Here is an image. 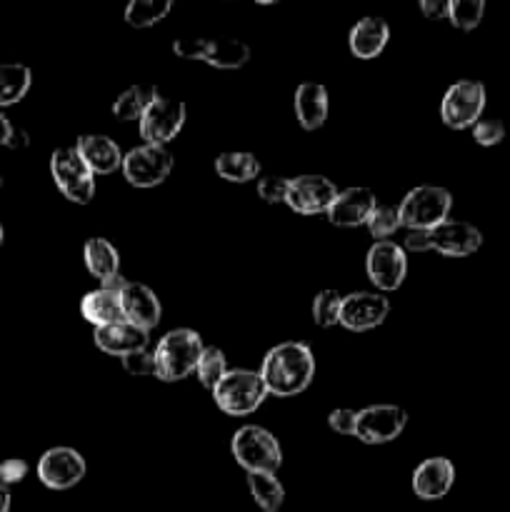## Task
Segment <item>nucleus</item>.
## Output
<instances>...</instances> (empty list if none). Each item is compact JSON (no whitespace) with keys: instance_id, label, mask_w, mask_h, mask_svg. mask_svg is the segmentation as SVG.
<instances>
[{"instance_id":"27","label":"nucleus","mask_w":510,"mask_h":512,"mask_svg":"<svg viewBox=\"0 0 510 512\" xmlns=\"http://www.w3.org/2000/svg\"><path fill=\"white\" fill-rule=\"evenodd\" d=\"M215 173L228 183H250L260 178V160L253 153H220L215 158Z\"/></svg>"},{"instance_id":"34","label":"nucleus","mask_w":510,"mask_h":512,"mask_svg":"<svg viewBox=\"0 0 510 512\" xmlns=\"http://www.w3.org/2000/svg\"><path fill=\"white\" fill-rule=\"evenodd\" d=\"M365 228L370 230V235L375 238V243H380V240L390 238V235L395 233L398 228H403L400 225V215H398V208H390V205H378V208L370 213L368 223H365Z\"/></svg>"},{"instance_id":"8","label":"nucleus","mask_w":510,"mask_h":512,"mask_svg":"<svg viewBox=\"0 0 510 512\" xmlns=\"http://www.w3.org/2000/svg\"><path fill=\"white\" fill-rule=\"evenodd\" d=\"M120 170L133 188H155L168 180L170 170H173V153L163 145L143 143L123 155Z\"/></svg>"},{"instance_id":"25","label":"nucleus","mask_w":510,"mask_h":512,"mask_svg":"<svg viewBox=\"0 0 510 512\" xmlns=\"http://www.w3.org/2000/svg\"><path fill=\"white\" fill-rule=\"evenodd\" d=\"M205 65L218 70H238L248 65L250 60V45L238 38H205L203 48Z\"/></svg>"},{"instance_id":"5","label":"nucleus","mask_w":510,"mask_h":512,"mask_svg":"<svg viewBox=\"0 0 510 512\" xmlns=\"http://www.w3.org/2000/svg\"><path fill=\"white\" fill-rule=\"evenodd\" d=\"M230 453L245 473H275L283 463L280 443L273 433L260 425H243L240 430H235L233 440H230Z\"/></svg>"},{"instance_id":"30","label":"nucleus","mask_w":510,"mask_h":512,"mask_svg":"<svg viewBox=\"0 0 510 512\" xmlns=\"http://www.w3.org/2000/svg\"><path fill=\"white\" fill-rule=\"evenodd\" d=\"M170 10H173L170 0H130L125 8V23L140 30L153 28L160 20L168 18Z\"/></svg>"},{"instance_id":"33","label":"nucleus","mask_w":510,"mask_h":512,"mask_svg":"<svg viewBox=\"0 0 510 512\" xmlns=\"http://www.w3.org/2000/svg\"><path fill=\"white\" fill-rule=\"evenodd\" d=\"M485 15L483 0H450L448 20L458 30H475Z\"/></svg>"},{"instance_id":"3","label":"nucleus","mask_w":510,"mask_h":512,"mask_svg":"<svg viewBox=\"0 0 510 512\" xmlns=\"http://www.w3.org/2000/svg\"><path fill=\"white\" fill-rule=\"evenodd\" d=\"M268 388H265L263 378L255 370L235 368L225 373V378L215 385L213 400L225 415L233 418H245V415L255 413L260 405L268 398Z\"/></svg>"},{"instance_id":"26","label":"nucleus","mask_w":510,"mask_h":512,"mask_svg":"<svg viewBox=\"0 0 510 512\" xmlns=\"http://www.w3.org/2000/svg\"><path fill=\"white\" fill-rule=\"evenodd\" d=\"M158 88L155 85H130L128 90H123V93L115 98L113 103V115L118 120H123V123H128V120H138L145 115V110L153 105V100L158 98Z\"/></svg>"},{"instance_id":"23","label":"nucleus","mask_w":510,"mask_h":512,"mask_svg":"<svg viewBox=\"0 0 510 512\" xmlns=\"http://www.w3.org/2000/svg\"><path fill=\"white\" fill-rule=\"evenodd\" d=\"M390 40V25L383 18H363L350 28L348 45L350 53L360 60H370L385 50Z\"/></svg>"},{"instance_id":"29","label":"nucleus","mask_w":510,"mask_h":512,"mask_svg":"<svg viewBox=\"0 0 510 512\" xmlns=\"http://www.w3.org/2000/svg\"><path fill=\"white\" fill-rule=\"evenodd\" d=\"M248 490L260 510L278 512L283 508L285 488L275 473H248Z\"/></svg>"},{"instance_id":"20","label":"nucleus","mask_w":510,"mask_h":512,"mask_svg":"<svg viewBox=\"0 0 510 512\" xmlns=\"http://www.w3.org/2000/svg\"><path fill=\"white\" fill-rule=\"evenodd\" d=\"M75 150L80 153V158L85 160L90 170L95 175H110L123 165V153H120L118 143L108 135L98 133H85L75 140Z\"/></svg>"},{"instance_id":"42","label":"nucleus","mask_w":510,"mask_h":512,"mask_svg":"<svg viewBox=\"0 0 510 512\" xmlns=\"http://www.w3.org/2000/svg\"><path fill=\"white\" fill-rule=\"evenodd\" d=\"M403 250H410V253H428V250H433L430 248V230H410Z\"/></svg>"},{"instance_id":"1","label":"nucleus","mask_w":510,"mask_h":512,"mask_svg":"<svg viewBox=\"0 0 510 512\" xmlns=\"http://www.w3.org/2000/svg\"><path fill=\"white\" fill-rule=\"evenodd\" d=\"M260 378L270 395L293 398L308 390L315 378V355L305 343H280L265 353L260 365Z\"/></svg>"},{"instance_id":"32","label":"nucleus","mask_w":510,"mask_h":512,"mask_svg":"<svg viewBox=\"0 0 510 512\" xmlns=\"http://www.w3.org/2000/svg\"><path fill=\"white\" fill-rule=\"evenodd\" d=\"M340 308H343V295L338 290H320L313 298V320L320 328H335L340 325Z\"/></svg>"},{"instance_id":"16","label":"nucleus","mask_w":510,"mask_h":512,"mask_svg":"<svg viewBox=\"0 0 510 512\" xmlns=\"http://www.w3.org/2000/svg\"><path fill=\"white\" fill-rule=\"evenodd\" d=\"M120 293V305H123V318L125 323L135 325V328L150 330L160 323V315H163V308H160V300L155 295V290H150L148 285L143 283H125Z\"/></svg>"},{"instance_id":"21","label":"nucleus","mask_w":510,"mask_h":512,"mask_svg":"<svg viewBox=\"0 0 510 512\" xmlns=\"http://www.w3.org/2000/svg\"><path fill=\"white\" fill-rule=\"evenodd\" d=\"M93 340L103 353L115 355V358H125V355L138 353V350H148V330L135 328V325L125 323V320L123 323L105 325V328H95Z\"/></svg>"},{"instance_id":"24","label":"nucleus","mask_w":510,"mask_h":512,"mask_svg":"<svg viewBox=\"0 0 510 512\" xmlns=\"http://www.w3.org/2000/svg\"><path fill=\"white\" fill-rule=\"evenodd\" d=\"M80 313L93 328H105V325L123 323V305H120V293L110 288L90 290L80 300Z\"/></svg>"},{"instance_id":"2","label":"nucleus","mask_w":510,"mask_h":512,"mask_svg":"<svg viewBox=\"0 0 510 512\" xmlns=\"http://www.w3.org/2000/svg\"><path fill=\"white\" fill-rule=\"evenodd\" d=\"M203 350V338L193 328L170 330L158 340L153 350L155 378L163 383H178V380L188 378L190 373H195V365H198Z\"/></svg>"},{"instance_id":"18","label":"nucleus","mask_w":510,"mask_h":512,"mask_svg":"<svg viewBox=\"0 0 510 512\" xmlns=\"http://www.w3.org/2000/svg\"><path fill=\"white\" fill-rule=\"evenodd\" d=\"M85 268L93 278L103 283V288L120 290L128 280L120 278V253L110 240L90 238L83 248Z\"/></svg>"},{"instance_id":"17","label":"nucleus","mask_w":510,"mask_h":512,"mask_svg":"<svg viewBox=\"0 0 510 512\" xmlns=\"http://www.w3.org/2000/svg\"><path fill=\"white\" fill-rule=\"evenodd\" d=\"M378 208V198L370 188H345L340 190L335 203L330 205L328 220L335 228H358L368 223L370 213Z\"/></svg>"},{"instance_id":"45","label":"nucleus","mask_w":510,"mask_h":512,"mask_svg":"<svg viewBox=\"0 0 510 512\" xmlns=\"http://www.w3.org/2000/svg\"><path fill=\"white\" fill-rule=\"evenodd\" d=\"M10 490L8 488H0V512H10Z\"/></svg>"},{"instance_id":"37","label":"nucleus","mask_w":510,"mask_h":512,"mask_svg":"<svg viewBox=\"0 0 510 512\" xmlns=\"http://www.w3.org/2000/svg\"><path fill=\"white\" fill-rule=\"evenodd\" d=\"M125 373L130 375H155V358L150 350H138V353H130L125 358H120Z\"/></svg>"},{"instance_id":"41","label":"nucleus","mask_w":510,"mask_h":512,"mask_svg":"<svg viewBox=\"0 0 510 512\" xmlns=\"http://www.w3.org/2000/svg\"><path fill=\"white\" fill-rule=\"evenodd\" d=\"M450 0H420V13L428 20H448Z\"/></svg>"},{"instance_id":"31","label":"nucleus","mask_w":510,"mask_h":512,"mask_svg":"<svg viewBox=\"0 0 510 512\" xmlns=\"http://www.w3.org/2000/svg\"><path fill=\"white\" fill-rule=\"evenodd\" d=\"M225 373H228V360H225V353L220 348H215V345H208V348L203 350V355H200L198 365H195V375H198V380L203 383V388H208L210 393H213L215 385L225 378Z\"/></svg>"},{"instance_id":"39","label":"nucleus","mask_w":510,"mask_h":512,"mask_svg":"<svg viewBox=\"0 0 510 512\" xmlns=\"http://www.w3.org/2000/svg\"><path fill=\"white\" fill-rule=\"evenodd\" d=\"M203 48L205 38H200V35H185V38H178L173 43V53L185 60H200L203 58Z\"/></svg>"},{"instance_id":"13","label":"nucleus","mask_w":510,"mask_h":512,"mask_svg":"<svg viewBox=\"0 0 510 512\" xmlns=\"http://www.w3.org/2000/svg\"><path fill=\"white\" fill-rule=\"evenodd\" d=\"M85 458L75 448H50L38 460V480L50 490H70L85 478Z\"/></svg>"},{"instance_id":"46","label":"nucleus","mask_w":510,"mask_h":512,"mask_svg":"<svg viewBox=\"0 0 510 512\" xmlns=\"http://www.w3.org/2000/svg\"><path fill=\"white\" fill-rule=\"evenodd\" d=\"M3 238H5V230H3V225H0V245H3Z\"/></svg>"},{"instance_id":"19","label":"nucleus","mask_w":510,"mask_h":512,"mask_svg":"<svg viewBox=\"0 0 510 512\" xmlns=\"http://www.w3.org/2000/svg\"><path fill=\"white\" fill-rule=\"evenodd\" d=\"M455 483V465L448 458H428L413 470V493L420 500H440Z\"/></svg>"},{"instance_id":"10","label":"nucleus","mask_w":510,"mask_h":512,"mask_svg":"<svg viewBox=\"0 0 510 512\" xmlns=\"http://www.w3.org/2000/svg\"><path fill=\"white\" fill-rule=\"evenodd\" d=\"M408 425V413L400 405H368L358 410L355 420V438L365 445H388Z\"/></svg>"},{"instance_id":"38","label":"nucleus","mask_w":510,"mask_h":512,"mask_svg":"<svg viewBox=\"0 0 510 512\" xmlns=\"http://www.w3.org/2000/svg\"><path fill=\"white\" fill-rule=\"evenodd\" d=\"M25 475H28V463L20 458H10L0 463V488H8V485L23 483Z\"/></svg>"},{"instance_id":"35","label":"nucleus","mask_w":510,"mask_h":512,"mask_svg":"<svg viewBox=\"0 0 510 512\" xmlns=\"http://www.w3.org/2000/svg\"><path fill=\"white\" fill-rule=\"evenodd\" d=\"M470 130H473L475 143L483 145V148H493L505 140V125L498 118H480Z\"/></svg>"},{"instance_id":"43","label":"nucleus","mask_w":510,"mask_h":512,"mask_svg":"<svg viewBox=\"0 0 510 512\" xmlns=\"http://www.w3.org/2000/svg\"><path fill=\"white\" fill-rule=\"evenodd\" d=\"M28 145H30V135L25 133V130L13 128V135H10V140H8V145H5V148L23 150V148H28Z\"/></svg>"},{"instance_id":"11","label":"nucleus","mask_w":510,"mask_h":512,"mask_svg":"<svg viewBox=\"0 0 510 512\" xmlns=\"http://www.w3.org/2000/svg\"><path fill=\"white\" fill-rule=\"evenodd\" d=\"M338 193L340 190L335 188L333 180H328L325 175L305 173L298 175V178H290L285 205L300 215H328Z\"/></svg>"},{"instance_id":"14","label":"nucleus","mask_w":510,"mask_h":512,"mask_svg":"<svg viewBox=\"0 0 510 512\" xmlns=\"http://www.w3.org/2000/svg\"><path fill=\"white\" fill-rule=\"evenodd\" d=\"M388 313L390 303L385 295L360 290V293L343 295L340 325L345 330H353V333H365V330H373L378 325H383L388 320Z\"/></svg>"},{"instance_id":"4","label":"nucleus","mask_w":510,"mask_h":512,"mask_svg":"<svg viewBox=\"0 0 510 512\" xmlns=\"http://www.w3.org/2000/svg\"><path fill=\"white\" fill-rule=\"evenodd\" d=\"M453 208V195L440 185H418L400 200V225L408 230H433L445 223Z\"/></svg>"},{"instance_id":"15","label":"nucleus","mask_w":510,"mask_h":512,"mask_svg":"<svg viewBox=\"0 0 510 512\" xmlns=\"http://www.w3.org/2000/svg\"><path fill=\"white\" fill-rule=\"evenodd\" d=\"M483 245V233L465 220H445L430 230V248L445 258H468Z\"/></svg>"},{"instance_id":"44","label":"nucleus","mask_w":510,"mask_h":512,"mask_svg":"<svg viewBox=\"0 0 510 512\" xmlns=\"http://www.w3.org/2000/svg\"><path fill=\"white\" fill-rule=\"evenodd\" d=\"M10 135H13V125H10V120L5 118V113L0 110V145H8Z\"/></svg>"},{"instance_id":"47","label":"nucleus","mask_w":510,"mask_h":512,"mask_svg":"<svg viewBox=\"0 0 510 512\" xmlns=\"http://www.w3.org/2000/svg\"><path fill=\"white\" fill-rule=\"evenodd\" d=\"M3 185H5V180H3V173H0V190H3Z\"/></svg>"},{"instance_id":"6","label":"nucleus","mask_w":510,"mask_h":512,"mask_svg":"<svg viewBox=\"0 0 510 512\" xmlns=\"http://www.w3.org/2000/svg\"><path fill=\"white\" fill-rule=\"evenodd\" d=\"M50 175L60 193L75 205H88L95 195V173L73 148H58L50 155Z\"/></svg>"},{"instance_id":"7","label":"nucleus","mask_w":510,"mask_h":512,"mask_svg":"<svg viewBox=\"0 0 510 512\" xmlns=\"http://www.w3.org/2000/svg\"><path fill=\"white\" fill-rule=\"evenodd\" d=\"M485 85L478 80H458L445 90L440 100V118L448 128L468 130L483 118L485 110Z\"/></svg>"},{"instance_id":"9","label":"nucleus","mask_w":510,"mask_h":512,"mask_svg":"<svg viewBox=\"0 0 510 512\" xmlns=\"http://www.w3.org/2000/svg\"><path fill=\"white\" fill-rule=\"evenodd\" d=\"M185 118H188V108H185L183 100L158 95L140 118V138L145 140V145L168 148L170 140H175V135L183 130Z\"/></svg>"},{"instance_id":"22","label":"nucleus","mask_w":510,"mask_h":512,"mask_svg":"<svg viewBox=\"0 0 510 512\" xmlns=\"http://www.w3.org/2000/svg\"><path fill=\"white\" fill-rule=\"evenodd\" d=\"M295 118L305 130L323 128L328 120V88L320 83H300L293 98Z\"/></svg>"},{"instance_id":"12","label":"nucleus","mask_w":510,"mask_h":512,"mask_svg":"<svg viewBox=\"0 0 510 512\" xmlns=\"http://www.w3.org/2000/svg\"><path fill=\"white\" fill-rule=\"evenodd\" d=\"M365 273H368L370 283L383 293L398 290L408 275V258H405L403 245L393 243V240L373 243L368 258H365Z\"/></svg>"},{"instance_id":"36","label":"nucleus","mask_w":510,"mask_h":512,"mask_svg":"<svg viewBox=\"0 0 510 512\" xmlns=\"http://www.w3.org/2000/svg\"><path fill=\"white\" fill-rule=\"evenodd\" d=\"M290 178H280V175H260L258 178V195L268 205L285 203V195H288Z\"/></svg>"},{"instance_id":"28","label":"nucleus","mask_w":510,"mask_h":512,"mask_svg":"<svg viewBox=\"0 0 510 512\" xmlns=\"http://www.w3.org/2000/svg\"><path fill=\"white\" fill-rule=\"evenodd\" d=\"M30 83H33V73L28 65L0 63V110L20 103L28 95Z\"/></svg>"},{"instance_id":"40","label":"nucleus","mask_w":510,"mask_h":512,"mask_svg":"<svg viewBox=\"0 0 510 512\" xmlns=\"http://www.w3.org/2000/svg\"><path fill=\"white\" fill-rule=\"evenodd\" d=\"M355 420H358L355 410L338 408L328 415V428L338 435H355Z\"/></svg>"}]
</instances>
